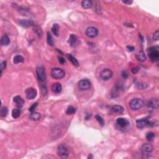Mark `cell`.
Here are the masks:
<instances>
[{"mask_svg":"<svg viewBox=\"0 0 159 159\" xmlns=\"http://www.w3.org/2000/svg\"><path fill=\"white\" fill-rule=\"evenodd\" d=\"M147 54L149 59L152 62H158L159 59V52L158 47H151L147 49Z\"/></svg>","mask_w":159,"mask_h":159,"instance_id":"cell-1","label":"cell"},{"mask_svg":"<svg viewBox=\"0 0 159 159\" xmlns=\"http://www.w3.org/2000/svg\"><path fill=\"white\" fill-rule=\"evenodd\" d=\"M57 154L60 158L65 159L68 157V150L65 144H61L57 147Z\"/></svg>","mask_w":159,"mask_h":159,"instance_id":"cell-2","label":"cell"},{"mask_svg":"<svg viewBox=\"0 0 159 159\" xmlns=\"http://www.w3.org/2000/svg\"><path fill=\"white\" fill-rule=\"evenodd\" d=\"M144 103L141 99L134 98L132 99L129 102V107L132 110H138L142 108Z\"/></svg>","mask_w":159,"mask_h":159,"instance_id":"cell-3","label":"cell"},{"mask_svg":"<svg viewBox=\"0 0 159 159\" xmlns=\"http://www.w3.org/2000/svg\"><path fill=\"white\" fill-rule=\"evenodd\" d=\"M51 76L55 79H62L65 75V71L64 70L60 68H54L51 70Z\"/></svg>","mask_w":159,"mask_h":159,"instance_id":"cell-4","label":"cell"},{"mask_svg":"<svg viewBox=\"0 0 159 159\" xmlns=\"http://www.w3.org/2000/svg\"><path fill=\"white\" fill-rule=\"evenodd\" d=\"M136 126L138 129H143L146 126H154V123L150 121L148 118H143L136 121Z\"/></svg>","mask_w":159,"mask_h":159,"instance_id":"cell-5","label":"cell"},{"mask_svg":"<svg viewBox=\"0 0 159 159\" xmlns=\"http://www.w3.org/2000/svg\"><path fill=\"white\" fill-rule=\"evenodd\" d=\"M36 74L39 81L41 83H44L47 78L46 72H45L44 67H42V66H39V67H37Z\"/></svg>","mask_w":159,"mask_h":159,"instance_id":"cell-6","label":"cell"},{"mask_svg":"<svg viewBox=\"0 0 159 159\" xmlns=\"http://www.w3.org/2000/svg\"><path fill=\"white\" fill-rule=\"evenodd\" d=\"M113 72L109 68H104L100 73V77L104 81H108L112 77Z\"/></svg>","mask_w":159,"mask_h":159,"instance_id":"cell-7","label":"cell"},{"mask_svg":"<svg viewBox=\"0 0 159 159\" xmlns=\"http://www.w3.org/2000/svg\"><path fill=\"white\" fill-rule=\"evenodd\" d=\"M78 88L81 90H87L91 88V82L88 79H82L78 82Z\"/></svg>","mask_w":159,"mask_h":159,"instance_id":"cell-8","label":"cell"},{"mask_svg":"<svg viewBox=\"0 0 159 159\" xmlns=\"http://www.w3.org/2000/svg\"><path fill=\"white\" fill-rule=\"evenodd\" d=\"M85 34L88 38H94L98 35V29L94 28V27H89L86 30Z\"/></svg>","mask_w":159,"mask_h":159,"instance_id":"cell-9","label":"cell"},{"mask_svg":"<svg viewBox=\"0 0 159 159\" xmlns=\"http://www.w3.org/2000/svg\"><path fill=\"white\" fill-rule=\"evenodd\" d=\"M26 96L28 100H34L36 98L38 92L35 88H28L26 90Z\"/></svg>","mask_w":159,"mask_h":159,"instance_id":"cell-10","label":"cell"},{"mask_svg":"<svg viewBox=\"0 0 159 159\" xmlns=\"http://www.w3.org/2000/svg\"><path fill=\"white\" fill-rule=\"evenodd\" d=\"M147 108L150 111H154L158 108V101L157 99H150L148 101L147 104Z\"/></svg>","mask_w":159,"mask_h":159,"instance_id":"cell-11","label":"cell"},{"mask_svg":"<svg viewBox=\"0 0 159 159\" xmlns=\"http://www.w3.org/2000/svg\"><path fill=\"white\" fill-rule=\"evenodd\" d=\"M153 146L149 144H143L141 147V152L142 154H150L153 151Z\"/></svg>","mask_w":159,"mask_h":159,"instance_id":"cell-12","label":"cell"},{"mask_svg":"<svg viewBox=\"0 0 159 159\" xmlns=\"http://www.w3.org/2000/svg\"><path fill=\"white\" fill-rule=\"evenodd\" d=\"M18 23L21 26L26 28L34 25V21L31 19H20L18 21Z\"/></svg>","mask_w":159,"mask_h":159,"instance_id":"cell-13","label":"cell"},{"mask_svg":"<svg viewBox=\"0 0 159 159\" xmlns=\"http://www.w3.org/2000/svg\"><path fill=\"white\" fill-rule=\"evenodd\" d=\"M116 124L117 126H119L121 128H126V127L129 125V121L126 118L119 117V118L117 119Z\"/></svg>","mask_w":159,"mask_h":159,"instance_id":"cell-14","label":"cell"},{"mask_svg":"<svg viewBox=\"0 0 159 159\" xmlns=\"http://www.w3.org/2000/svg\"><path fill=\"white\" fill-rule=\"evenodd\" d=\"M68 43L70 45V46L72 47H75L78 44V39L77 36L75 34H71L70 35L69 39H68Z\"/></svg>","mask_w":159,"mask_h":159,"instance_id":"cell-15","label":"cell"},{"mask_svg":"<svg viewBox=\"0 0 159 159\" xmlns=\"http://www.w3.org/2000/svg\"><path fill=\"white\" fill-rule=\"evenodd\" d=\"M13 101L16 104V106L18 108H21L24 106V100L19 96H16L13 98Z\"/></svg>","mask_w":159,"mask_h":159,"instance_id":"cell-16","label":"cell"},{"mask_svg":"<svg viewBox=\"0 0 159 159\" xmlns=\"http://www.w3.org/2000/svg\"><path fill=\"white\" fill-rule=\"evenodd\" d=\"M52 91L54 93L58 94L62 91V87L60 83H55L52 87Z\"/></svg>","mask_w":159,"mask_h":159,"instance_id":"cell-17","label":"cell"},{"mask_svg":"<svg viewBox=\"0 0 159 159\" xmlns=\"http://www.w3.org/2000/svg\"><path fill=\"white\" fill-rule=\"evenodd\" d=\"M111 109L114 113H117V114H122L124 111V109L123 106L119 105H114L112 106Z\"/></svg>","mask_w":159,"mask_h":159,"instance_id":"cell-18","label":"cell"},{"mask_svg":"<svg viewBox=\"0 0 159 159\" xmlns=\"http://www.w3.org/2000/svg\"><path fill=\"white\" fill-rule=\"evenodd\" d=\"M67 57L68 58V59L72 63V64L75 67H78L79 66V63H78V61L77 60V58H75L74 56H73L71 54H67Z\"/></svg>","mask_w":159,"mask_h":159,"instance_id":"cell-19","label":"cell"},{"mask_svg":"<svg viewBox=\"0 0 159 159\" xmlns=\"http://www.w3.org/2000/svg\"><path fill=\"white\" fill-rule=\"evenodd\" d=\"M10 44V39L7 34H5L1 39V45H8Z\"/></svg>","mask_w":159,"mask_h":159,"instance_id":"cell-20","label":"cell"},{"mask_svg":"<svg viewBox=\"0 0 159 159\" xmlns=\"http://www.w3.org/2000/svg\"><path fill=\"white\" fill-rule=\"evenodd\" d=\"M81 6L84 9H90L92 7V1L90 0H84L81 2Z\"/></svg>","mask_w":159,"mask_h":159,"instance_id":"cell-21","label":"cell"},{"mask_svg":"<svg viewBox=\"0 0 159 159\" xmlns=\"http://www.w3.org/2000/svg\"><path fill=\"white\" fill-rule=\"evenodd\" d=\"M41 115L40 113L37 112H32L30 114L29 118L32 121H38L41 119Z\"/></svg>","mask_w":159,"mask_h":159,"instance_id":"cell-22","label":"cell"},{"mask_svg":"<svg viewBox=\"0 0 159 159\" xmlns=\"http://www.w3.org/2000/svg\"><path fill=\"white\" fill-rule=\"evenodd\" d=\"M136 57L137 60L140 62H144L146 60V56L143 51H140L138 54H136Z\"/></svg>","mask_w":159,"mask_h":159,"instance_id":"cell-23","label":"cell"},{"mask_svg":"<svg viewBox=\"0 0 159 159\" xmlns=\"http://www.w3.org/2000/svg\"><path fill=\"white\" fill-rule=\"evenodd\" d=\"M21 108H14L12 111V116L14 119L18 118L21 115Z\"/></svg>","mask_w":159,"mask_h":159,"instance_id":"cell-24","label":"cell"},{"mask_svg":"<svg viewBox=\"0 0 159 159\" xmlns=\"http://www.w3.org/2000/svg\"><path fill=\"white\" fill-rule=\"evenodd\" d=\"M24 62V57L20 55H17L14 57L13 59V62L14 64H18L19 63H22Z\"/></svg>","mask_w":159,"mask_h":159,"instance_id":"cell-25","label":"cell"},{"mask_svg":"<svg viewBox=\"0 0 159 159\" xmlns=\"http://www.w3.org/2000/svg\"><path fill=\"white\" fill-rule=\"evenodd\" d=\"M52 32L53 34L55 35V36H58V31H59V26L58 24H54L53 26L52 27Z\"/></svg>","mask_w":159,"mask_h":159,"instance_id":"cell-26","label":"cell"},{"mask_svg":"<svg viewBox=\"0 0 159 159\" xmlns=\"http://www.w3.org/2000/svg\"><path fill=\"white\" fill-rule=\"evenodd\" d=\"M119 91V87L118 86H115L111 91V96L113 98H116L117 96H118Z\"/></svg>","mask_w":159,"mask_h":159,"instance_id":"cell-27","label":"cell"},{"mask_svg":"<svg viewBox=\"0 0 159 159\" xmlns=\"http://www.w3.org/2000/svg\"><path fill=\"white\" fill-rule=\"evenodd\" d=\"M8 109L7 107L3 106L1 108V111H0V115H1V117H5L8 115Z\"/></svg>","mask_w":159,"mask_h":159,"instance_id":"cell-28","label":"cell"},{"mask_svg":"<svg viewBox=\"0 0 159 159\" xmlns=\"http://www.w3.org/2000/svg\"><path fill=\"white\" fill-rule=\"evenodd\" d=\"M47 41L48 45L53 46L54 45V41L53 39L52 36L50 32H47Z\"/></svg>","mask_w":159,"mask_h":159,"instance_id":"cell-29","label":"cell"},{"mask_svg":"<svg viewBox=\"0 0 159 159\" xmlns=\"http://www.w3.org/2000/svg\"><path fill=\"white\" fill-rule=\"evenodd\" d=\"M76 113V109L72 106H70L66 110V114L67 115H71V114H75Z\"/></svg>","mask_w":159,"mask_h":159,"instance_id":"cell-30","label":"cell"},{"mask_svg":"<svg viewBox=\"0 0 159 159\" xmlns=\"http://www.w3.org/2000/svg\"><path fill=\"white\" fill-rule=\"evenodd\" d=\"M34 31L35 34H37V35L39 37V38H41L42 35V30L41 29V28L38 26H35L34 27Z\"/></svg>","mask_w":159,"mask_h":159,"instance_id":"cell-31","label":"cell"},{"mask_svg":"<svg viewBox=\"0 0 159 159\" xmlns=\"http://www.w3.org/2000/svg\"><path fill=\"white\" fill-rule=\"evenodd\" d=\"M95 118L96 119V121L98 122V123L100 124V125L101 126H104V119H103V118L100 115H96L95 116Z\"/></svg>","mask_w":159,"mask_h":159,"instance_id":"cell-32","label":"cell"},{"mask_svg":"<svg viewBox=\"0 0 159 159\" xmlns=\"http://www.w3.org/2000/svg\"><path fill=\"white\" fill-rule=\"evenodd\" d=\"M155 136V134L154 132H148L147 134H146V139H147V140H148V141L151 142V141H152L153 139H154Z\"/></svg>","mask_w":159,"mask_h":159,"instance_id":"cell-33","label":"cell"},{"mask_svg":"<svg viewBox=\"0 0 159 159\" xmlns=\"http://www.w3.org/2000/svg\"><path fill=\"white\" fill-rule=\"evenodd\" d=\"M41 91H42L43 95H46L47 93V86L45 85V84H43L42 83V84H41Z\"/></svg>","mask_w":159,"mask_h":159,"instance_id":"cell-34","label":"cell"},{"mask_svg":"<svg viewBox=\"0 0 159 159\" xmlns=\"http://www.w3.org/2000/svg\"><path fill=\"white\" fill-rule=\"evenodd\" d=\"M6 64L7 62L6 61H3L1 64V76H2L3 71L5 69L6 67Z\"/></svg>","mask_w":159,"mask_h":159,"instance_id":"cell-35","label":"cell"},{"mask_svg":"<svg viewBox=\"0 0 159 159\" xmlns=\"http://www.w3.org/2000/svg\"><path fill=\"white\" fill-rule=\"evenodd\" d=\"M38 103H34V104H33L29 108V110L30 112H31V113L34 112V109H35L36 108V107L38 106Z\"/></svg>","mask_w":159,"mask_h":159,"instance_id":"cell-36","label":"cell"},{"mask_svg":"<svg viewBox=\"0 0 159 159\" xmlns=\"http://www.w3.org/2000/svg\"><path fill=\"white\" fill-rule=\"evenodd\" d=\"M137 87L139 89H144V88L147 87V84L144 83H139L137 84Z\"/></svg>","mask_w":159,"mask_h":159,"instance_id":"cell-37","label":"cell"},{"mask_svg":"<svg viewBox=\"0 0 159 159\" xmlns=\"http://www.w3.org/2000/svg\"><path fill=\"white\" fill-rule=\"evenodd\" d=\"M158 31H156L154 33V35H153V39H154V41H157L158 40Z\"/></svg>","mask_w":159,"mask_h":159,"instance_id":"cell-38","label":"cell"},{"mask_svg":"<svg viewBox=\"0 0 159 159\" xmlns=\"http://www.w3.org/2000/svg\"><path fill=\"white\" fill-rule=\"evenodd\" d=\"M121 75L122 77H123V78H124V79H126V78L128 77V74L126 72V71H123L121 73Z\"/></svg>","mask_w":159,"mask_h":159,"instance_id":"cell-39","label":"cell"},{"mask_svg":"<svg viewBox=\"0 0 159 159\" xmlns=\"http://www.w3.org/2000/svg\"><path fill=\"white\" fill-rule=\"evenodd\" d=\"M58 62H59L61 64H62V65H64V64H65L66 63L65 59L62 57H58Z\"/></svg>","mask_w":159,"mask_h":159,"instance_id":"cell-40","label":"cell"},{"mask_svg":"<svg viewBox=\"0 0 159 159\" xmlns=\"http://www.w3.org/2000/svg\"><path fill=\"white\" fill-rule=\"evenodd\" d=\"M127 49L128 50V51L129 52H132L135 50V47L134 46H131V45H127Z\"/></svg>","mask_w":159,"mask_h":159,"instance_id":"cell-41","label":"cell"},{"mask_svg":"<svg viewBox=\"0 0 159 159\" xmlns=\"http://www.w3.org/2000/svg\"><path fill=\"white\" fill-rule=\"evenodd\" d=\"M123 2L124 3V4H127V5H131V4L132 3L133 1H123Z\"/></svg>","mask_w":159,"mask_h":159,"instance_id":"cell-42","label":"cell"},{"mask_svg":"<svg viewBox=\"0 0 159 159\" xmlns=\"http://www.w3.org/2000/svg\"><path fill=\"white\" fill-rule=\"evenodd\" d=\"M131 71H132V72L133 73V74H135L137 72V71H138V70H137V68H132V69L131 70Z\"/></svg>","mask_w":159,"mask_h":159,"instance_id":"cell-43","label":"cell"},{"mask_svg":"<svg viewBox=\"0 0 159 159\" xmlns=\"http://www.w3.org/2000/svg\"><path fill=\"white\" fill-rule=\"evenodd\" d=\"M93 158V156H92V155H91V154H90V155H89V156H88V158Z\"/></svg>","mask_w":159,"mask_h":159,"instance_id":"cell-44","label":"cell"}]
</instances>
